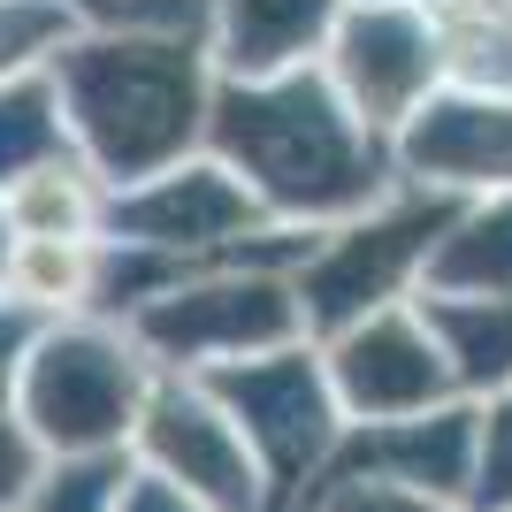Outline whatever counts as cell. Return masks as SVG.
I'll return each mask as SVG.
<instances>
[{
  "mask_svg": "<svg viewBox=\"0 0 512 512\" xmlns=\"http://www.w3.org/2000/svg\"><path fill=\"white\" fill-rule=\"evenodd\" d=\"M214 390H222L230 421L245 428L253 459L276 474L268 490L291 505V497L306 490V474H321V459H329V444H337V406H329L321 375L299 360V352H283V360L230 367Z\"/></svg>",
  "mask_w": 512,
  "mask_h": 512,
  "instance_id": "1",
  "label": "cell"
},
{
  "mask_svg": "<svg viewBox=\"0 0 512 512\" xmlns=\"http://www.w3.org/2000/svg\"><path fill=\"white\" fill-rule=\"evenodd\" d=\"M474 497H482V512H512V398L490 413V428H482V451H474Z\"/></svg>",
  "mask_w": 512,
  "mask_h": 512,
  "instance_id": "8",
  "label": "cell"
},
{
  "mask_svg": "<svg viewBox=\"0 0 512 512\" xmlns=\"http://www.w3.org/2000/svg\"><path fill=\"white\" fill-rule=\"evenodd\" d=\"M444 329V360L467 383H512V299L490 306H436Z\"/></svg>",
  "mask_w": 512,
  "mask_h": 512,
  "instance_id": "6",
  "label": "cell"
},
{
  "mask_svg": "<svg viewBox=\"0 0 512 512\" xmlns=\"http://www.w3.org/2000/svg\"><path fill=\"white\" fill-rule=\"evenodd\" d=\"M115 512H207V505H199V497H184L176 482H161V474H146V482L115 490Z\"/></svg>",
  "mask_w": 512,
  "mask_h": 512,
  "instance_id": "10",
  "label": "cell"
},
{
  "mask_svg": "<svg viewBox=\"0 0 512 512\" xmlns=\"http://www.w3.org/2000/svg\"><path fill=\"white\" fill-rule=\"evenodd\" d=\"M451 383V360L428 329H406V321H367L352 329L337 352V398L360 421H406V413H428Z\"/></svg>",
  "mask_w": 512,
  "mask_h": 512,
  "instance_id": "4",
  "label": "cell"
},
{
  "mask_svg": "<svg viewBox=\"0 0 512 512\" xmlns=\"http://www.w3.org/2000/svg\"><path fill=\"white\" fill-rule=\"evenodd\" d=\"M0 352H8V337H0ZM0 383H8V360H0ZM23 482H31V436H23V428L8 421V406H0V512L23 497Z\"/></svg>",
  "mask_w": 512,
  "mask_h": 512,
  "instance_id": "9",
  "label": "cell"
},
{
  "mask_svg": "<svg viewBox=\"0 0 512 512\" xmlns=\"http://www.w3.org/2000/svg\"><path fill=\"white\" fill-rule=\"evenodd\" d=\"M314 490L321 512H451V497H428L413 482H390V474H329Z\"/></svg>",
  "mask_w": 512,
  "mask_h": 512,
  "instance_id": "7",
  "label": "cell"
},
{
  "mask_svg": "<svg viewBox=\"0 0 512 512\" xmlns=\"http://www.w3.org/2000/svg\"><path fill=\"white\" fill-rule=\"evenodd\" d=\"M146 459L161 482L199 497L207 512H260V459L230 406H207L192 390H161L146 406Z\"/></svg>",
  "mask_w": 512,
  "mask_h": 512,
  "instance_id": "2",
  "label": "cell"
},
{
  "mask_svg": "<svg viewBox=\"0 0 512 512\" xmlns=\"http://www.w3.org/2000/svg\"><path fill=\"white\" fill-rule=\"evenodd\" d=\"M169 352H245V344H276L291 329V306L276 291H199L146 321Z\"/></svg>",
  "mask_w": 512,
  "mask_h": 512,
  "instance_id": "5",
  "label": "cell"
},
{
  "mask_svg": "<svg viewBox=\"0 0 512 512\" xmlns=\"http://www.w3.org/2000/svg\"><path fill=\"white\" fill-rule=\"evenodd\" d=\"M23 413L46 444L62 451H92L107 436H123L130 413H138V375L115 344L100 337H69V344H46L31 383H23Z\"/></svg>",
  "mask_w": 512,
  "mask_h": 512,
  "instance_id": "3",
  "label": "cell"
}]
</instances>
